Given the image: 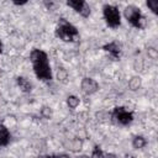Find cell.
<instances>
[{"instance_id":"1","label":"cell","mask_w":158,"mask_h":158,"mask_svg":"<svg viewBox=\"0 0 158 158\" xmlns=\"http://www.w3.org/2000/svg\"><path fill=\"white\" fill-rule=\"evenodd\" d=\"M30 57L33 64V70L36 77L42 80H51L52 73H51V67L48 64L47 54L41 49H33Z\"/></svg>"},{"instance_id":"2","label":"cell","mask_w":158,"mask_h":158,"mask_svg":"<svg viewBox=\"0 0 158 158\" xmlns=\"http://www.w3.org/2000/svg\"><path fill=\"white\" fill-rule=\"evenodd\" d=\"M56 35H57V37H59L60 40H63L65 42L77 41L79 37L78 30L73 25L67 22L64 19H60V21L57 26V30H56Z\"/></svg>"},{"instance_id":"3","label":"cell","mask_w":158,"mask_h":158,"mask_svg":"<svg viewBox=\"0 0 158 158\" xmlns=\"http://www.w3.org/2000/svg\"><path fill=\"white\" fill-rule=\"evenodd\" d=\"M123 14H125L126 20L133 27H137V28H143L144 27V17L142 16V14H141L138 7H136V6H127L125 9Z\"/></svg>"},{"instance_id":"4","label":"cell","mask_w":158,"mask_h":158,"mask_svg":"<svg viewBox=\"0 0 158 158\" xmlns=\"http://www.w3.org/2000/svg\"><path fill=\"white\" fill-rule=\"evenodd\" d=\"M111 118H112V121H114L116 125L127 126L128 123L132 122L133 115H132V112L127 111L125 107L117 106V107L114 109V111H112V114H111Z\"/></svg>"},{"instance_id":"5","label":"cell","mask_w":158,"mask_h":158,"mask_svg":"<svg viewBox=\"0 0 158 158\" xmlns=\"http://www.w3.org/2000/svg\"><path fill=\"white\" fill-rule=\"evenodd\" d=\"M102 14H104V19L106 21V23L115 28L120 26V12L117 10V7L111 6V5H105L102 7Z\"/></svg>"},{"instance_id":"6","label":"cell","mask_w":158,"mask_h":158,"mask_svg":"<svg viewBox=\"0 0 158 158\" xmlns=\"http://www.w3.org/2000/svg\"><path fill=\"white\" fill-rule=\"evenodd\" d=\"M67 5L79 12L83 17H88L90 14V7L85 2V0H67Z\"/></svg>"},{"instance_id":"7","label":"cell","mask_w":158,"mask_h":158,"mask_svg":"<svg viewBox=\"0 0 158 158\" xmlns=\"http://www.w3.org/2000/svg\"><path fill=\"white\" fill-rule=\"evenodd\" d=\"M98 89H99V84L94 79H91V78H84L81 80V90L84 91V94L91 95Z\"/></svg>"},{"instance_id":"8","label":"cell","mask_w":158,"mask_h":158,"mask_svg":"<svg viewBox=\"0 0 158 158\" xmlns=\"http://www.w3.org/2000/svg\"><path fill=\"white\" fill-rule=\"evenodd\" d=\"M104 51L109 52V54L114 58V59H118L120 56H121V49L120 47L117 46V43L115 42H111V43H107L104 46Z\"/></svg>"},{"instance_id":"9","label":"cell","mask_w":158,"mask_h":158,"mask_svg":"<svg viewBox=\"0 0 158 158\" xmlns=\"http://www.w3.org/2000/svg\"><path fill=\"white\" fill-rule=\"evenodd\" d=\"M9 141H10V132H9V130L4 125H0V147L7 146Z\"/></svg>"},{"instance_id":"10","label":"cell","mask_w":158,"mask_h":158,"mask_svg":"<svg viewBox=\"0 0 158 158\" xmlns=\"http://www.w3.org/2000/svg\"><path fill=\"white\" fill-rule=\"evenodd\" d=\"M16 81H17V85L20 86V89H21L23 93H30V91H31L32 85H31V83H30V81H28L26 78L19 77V78L16 79Z\"/></svg>"},{"instance_id":"11","label":"cell","mask_w":158,"mask_h":158,"mask_svg":"<svg viewBox=\"0 0 158 158\" xmlns=\"http://www.w3.org/2000/svg\"><path fill=\"white\" fill-rule=\"evenodd\" d=\"M132 146H133V148H136V149H141V148H143V147L146 146V139H144L142 136H136V137H133V139H132Z\"/></svg>"},{"instance_id":"12","label":"cell","mask_w":158,"mask_h":158,"mask_svg":"<svg viewBox=\"0 0 158 158\" xmlns=\"http://www.w3.org/2000/svg\"><path fill=\"white\" fill-rule=\"evenodd\" d=\"M79 99L77 98V96H74V95H70V96H68V99H67V104H68V106L70 107V109H75L78 105H79Z\"/></svg>"},{"instance_id":"13","label":"cell","mask_w":158,"mask_h":158,"mask_svg":"<svg viewBox=\"0 0 158 158\" xmlns=\"http://www.w3.org/2000/svg\"><path fill=\"white\" fill-rule=\"evenodd\" d=\"M147 2V6L152 10L153 14H158V0H146Z\"/></svg>"},{"instance_id":"14","label":"cell","mask_w":158,"mask_h":158,"mask_svg":"<svg viewBox=\"0 0 158 158\" xmlns=\"http://www.w3.org/2000/svg\"><path fill=\"white\" fill-rule=\"evenodd\" d=\"M139 85H141V80H139V78H137V77L132 78V80L130 81V88H131L132 90L138 89V86H139Z\"/></svg>"},{"instance_id":"15","label":"cell","mask_w":158,"mask_h":158,"mask_svg":"<svg viewBox=\"0 0 158 158\" xmlns=\"http://www.w3.org/2000/svg\"><path fill=\"white\" fill-rule=\"evenodd\" d=\"M91 156H93V157H99V156H105V154L101 152V149H100L99 147H95V148H94V152L91 153Z\"/></svg>"},{"instance_id":"16","label":"cell","mask_w":158,"mask_h":158,"mask_svg":"<svg viewBox=\"0 0 158 158\" xmlns=\"http://www.w3.org/2000/svg\"><path fill=\"white\" fill-rule=\"evenodd\" d=\"M15 5H23V4H26L28 0H11Z\"/></svg>"},{"instance_id":"17","label":"cell","mask_w":158,"mask_h":158,"mask_svg":"<svg viewBox=\"0 0 158 158\" xmlns=\"http://www.w3.org/2000/svg\"><path fill=\"white\" fill-rule=\"evenodd\" d=\"M1 51H2V44H1V42H0V53H1Z\"/></svg>"}]
</instances>
